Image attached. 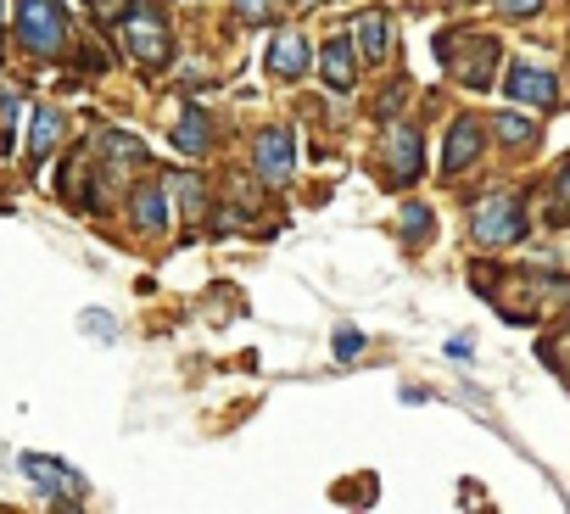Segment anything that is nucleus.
<instances>
[{"label": "nucleus", "instance_id": "obj_1", "mask_svg": "<svg viewBox=\"0 0 570 514\" xmlns=\"http://www.w3.org/2000/svg\"><path fill=\"white\" fill-rule=\"evenodd\" d=\"M475 286L498 303V314H503L509 325H531V319L553 314V297H570V286H564V280L525 275V269H498V275H481Z\"/></svg>", "mask_w": 570, "mask_h": 514}, {"label": "nucleus", "instance_id": "obj_8", "mask_svg": "<svg viewBox=\"0 0 570 514\" xmlns=\"http://www.w3.org/2000/svg\"><path fill=\"white\" fill-rule=\"evenodd\" d=\"M18 469L29 475V481H40L51 497H62V503H79L85 497V481L68 469V464H57V458H40V453H23L18 458Z\"/></svg>", "mask_w": 570, "mask_h": 514}, {"label": "nucleus", "instance_id": "obj_23", "mask_svg": "<svg viewBox=\"0 0 570 514\" xmlns=\"http://www.w3.org/2000/svg\"><path fill=\"white\" fill-rule=\"evenodd\" d=\"M235 12L246 23H263V18H274V0H235Z\"/></svg>", "mask_w": 570, "mask_h": 514}, {"label": "nucleus", "instance_id": "obj_22", "mask_svg": "<svg viewBox=\"0 0 570 514\" xmlns=\"http://www.w3.org/2000/svg\"><path fill=\"white\" fill-rule=\"evenodd\" d=\"M492 7H498L503 18H537V12H542V0H492Z\"/></svg>", "mask_w": 570, "mask_h": 514}, {"label": "nucleus", "instance_id": "obj_21", "mask_svg": "<svg viewBox=\"0 0 570 514\" xmlns=\"http://www.w3.org/2000/svg\"><path fill=\"white\" fill-rule=\"evenodd\" d=\"M358 353H364V336H358V330H347V325H342V330H336V358H342V364H353V358H358Z\"/></svg>", "mask_w": 570, "mask_h": 514}, {"label": "nucleus", "instance_id": "obj_17", "mask_svg": "<svg viewBox=\"0 0 570 514\" xmlns=\"http://www.w3.org/2000/svg\"><path fill=\"white\" fill-rule=\"evenodd\" d=\"M498 135H503V146L509 151H531L537 146V123L531 118H520V112H498V123H492Z\"/></svg>", "mask_w": 570, "mask_h": 514}, {"label": "nucleus", "instance_id": "obj_12", "mask_svg": "<svg viewBox=\"0 0 570 514\" xmlns=\"http://www.w3.org/2000/svg\"><path fill=\"white\" fill-rule=\"evenodd\" d=\"M308 62H314V57H308V40H303V34H279V40L268 46V73H274V79H303Z\"/></svg>", "mask_w": 570, "mask_h": 514}, {"label": "nucleus", "instance_id": "obj_2", "mask_svg": "<svg viewBox=\"0 0 570 514\" xmlns=\"http://www.w3.org/2000/svg\"><path fill=\"white\" fill-rule=\"evenodd\" d=\"M436 62H442V73H448L453 85H464V90H492L498 62H503V40H492V34H481V29H448V34L436 40Z\"/></svg>", "mask_w": 570, "mask_h": 514}, {"label": "nucleus", "instance_id": "obj_10", "mask_svg": "<svg viewBox=\"0 0 570 514\" xmlns=\"http://www.w3.org/2000/svg\"><path fill=\"white\" fill-rule=\"evenodd\" d=\"M481 123L475 118H453V129H448V146H442V174L453 179V174H464L475 157H481Z\"/></svg>", "mask_w": 570, "mask_h": 514}, {"label": "nucleus", "instance_id": "obj_25", "mask_svg": "<svg viewBox=\"0 0 570 514\" xmlns=\"http://www.w3.org/2000/svg\"><path fill=\"white\" fill-rule=\"evenodd\" d=\"M448 358H459V364H470V342H464V336H453V342H448Z\"/></svg>", "mask_w": 570, "mask_h": 514}, {"label": "nucleus", "instance_id": "obj_14", "mask_svg": "<svg viewBox=\"0 0 570 514\" xmlns=\"http://www.w3.org/2000/svg\"><path fill=\"white\" fill-rule=\"evenodd\" d=\"M62 129H68V123H62V112H57V107H40V112H35V123H29V157H35V162H46V157L62 146Z\"/></svg>", "mask_w": 570, "mask_h": 514}, {"label": "nucleus", "instance_id": "obj_19", "mask_svg": "<svg viewBox=\"0 0 570 514\" xmlns=\"http://www.w3.org/2000/svg\"><path fill=\"white\" fill-rule=\"evenodd\" d=\"M397 224H403V235H409V240H414V246H420V240H425V235H431V207H425V201H409V207H403V218H397Z\"/></svg>", "mask_w": 570, "mask_h": 514}, {"label": "nucleus", "instance_id": "obj_5", "mask_svg": "<svg viewBox=\"0 0 570 514\" xmlns=\"http://www.w3.org/2000/svg\"><path fill=\"white\" fill-rule=\"evenodd\" d=\"M470 229H475V240L492 251V246H514L520 235H525V201L520 196H487L475 212H470Z\"/></svg>", "mask_w": 570, "mask_h": 514}, {"label": "nucleus", "instance_id": "obj_26", "mask_svg": "<svg viewBox=\"0 0 570 514\" xmlns=\"http://www.w3.org/2000/svg\"><path fill=\"white\" fill-rule=\"evenodd\" d=\"M285 7H308V0H285Z\"/></svg>", "mask_w": 570, "mask_h": 514}, {"label": "nucleus", "instance_id": "obj_27", "mask_svg": "<svg viewBox=\"0 0 570 514\" xmlns=\"http://www.w3.org/2000/svg\"><path fill=\"white\" fill-rule=\"evenodd\" d=\"M0 157H7V140H0Z\"/></svg>", "mask_w": 570, "mask_h": 514}, {"label": "nucleus", "instance_id": "obj_20", "mask_svg": "<svg viewBox=\"0 0 570 514\" xmlns=\"http://www.w3.org/2000/svg\"><path fill=\"white\" fill-rule=\"evenodd\" d=\"M542 358H548L553 369H570V325H559V330L542 342Z\"/></svg>", "mask_w": 570, "mask_h": 514}, {"label": "nucleus", "instance_id": "obj_9", "mask_svg": "<svg viewBox=\"0 0 570 514\" xmlns=\"http://www.w3.org/2000/svg\"><path fill=\"white\" fill-rule=\"evenodd\" d=\"M420 168H425L420 135L397 123V129L386 135V174H392V185H414V179H420Z\"/></svg>", "mask_w": 570, "mask_h": 514}, {"label": "nucleus", "instance_id": "obj_13", "mask_svg": "<svg viewBox=\"0 0 570 514\" xmlns=\"http://www.w3.org/2000/svg\"><path fill=\"white\" fill-rule=\"evenodd\" d=\"M174 146H179L185 157H202V151L213 146V118H207L202 107H185L179 123H174Z\"/></svg>", "mask_w": 570, "mask_h": 514}, {"label": "nucleus", "instance_id": "obj_7", "mask_svg": "<svg viewBox=\"0 0 570 514\" xmlns=\"http://www.w3.org/2000/svg\"><path fill=\"white\" fill-rule=\"evenodd\" d=\"M509 101L537 107V112H553V107H559V85H553V73L520 62V68H509Z\"/></svg>", "mask_w": 570, "mask_h": 514}, {"label": "nucleus", "instance_id": "obj_16", "mask_svg": "<svg viewBox=\"0 0 570 514\" xmlns=\"http://www.w3.org/2000/svg\"><path fill=\"white\" fill-rule=\"evenodd\" d=\"M129 212H135V224H140V229H163V224H168V190H163L157 179H146V185L135 190Z\"/></svg>", "mask_w": 570, "mask_h": 514}, {"label": "nucleus", "instance_id": "obj_4", "mask_svg": "<svg viewBox=\"0 0 570 514\" xmlns=\"http://www.w3.org/2000/svg\"><path fill=\"white\" fill-rule=\"evenodd\" d=\"M18 40L35 57L68 51V12H62V0H18Z\"/></svg>", "mask_w": 570, "mask_h": 514}, {"label": "nucleus", "instance_id": "obj_11", "mask_svg": "<svg viewBox=\"0 0 570 514\" xmlns=\"http://www.w3.org/2000/svg\"><path fill=\"white\" fill-rule=\"evenodd\" d=\"M358 57H364V51H353L347 34L325 40V51H320V73H325V85H331V90H353V85H358Z\"/></svg>", "mask_w": 570, "mask_h": 514}, {"label": "nucleus", "instance_id": "obj_18", "mask_svg": "<svg viewBox=\"0 0 570 514\" xmlns=\"http://www.w3.org/2000/svg\"><path fill=\"white\" fill-rule=\"evenodd\" d=\"M548 218L553 224H570V162L548 179Z\"/></svg>", "mask_w": 570, "mask_h": 514}, {"label": "nucleus", "instance_id": "obj_6", "mask_svg": "<svg viewBox=\"0 0 570 514\" xmlns=\"http://www.w3.org/2000/svg\"><path fill=\"white\" fill-rule=\"evenodd\" d=\"M252 157H257V179H263V185H285V179H292V168H297V140H292V129H263Z\"/></svg>", "mask_w": 570, "mask_h": 514}, {"label": "nucleus", "instance_id": "obj_3", "mask_svg": "<svg viewBox=\"0 0 570 514\" xmlns=\"http://www.w3.org/2000/svg\"><path fill=\"white\" fill-rule=\"evenodd\" d=\"M118 40H124L129 57L146 62V68H163L168 51H174V34H168V18H163L157 0H129V12L118 18Z\"/></svg>", "mask_w": 570, "mask_h": 514}, {"label": "nucleus", "instance_id": "obj_15", "mask_svg": "<svg viewBox=\"0 0 570 514\" xmlns=\"http://www.w3.org/2000/svg\"><path fill=\"white\" fill-rule=\"evenodd\" d=\"M358 51H364V62H386L392 57V34H386V12L381 7H370L358 18Z\"/></svg>", "mask_w": 570, "mask_h": 514}, {"label": "nucleus", "instance_id": "obj_24", "mask_svg": "<svg viewBox=\"0 0 570 514\" xmlns=\"http://www.w3.org/2000/svg\"><path fill=\"white\" fill-rule=\"evenodd\" d=\"M124 12H129V7H124V0H96V18H101V23H118Z\"/></svg>", "mask_w": 570, "mask_h": 514}]
</instances>
